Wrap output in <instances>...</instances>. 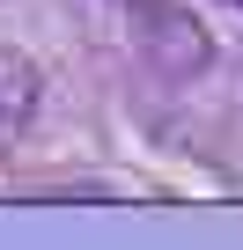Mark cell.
<instances>
[{"label":"cell","mask_w":243,"mask_h":250,"mask_svg":"<svg viewBox=\"0 0 243 250\" xmlns=\"http://www.w3.org/2000/svg\"><path fill=\"white\" fill-rule=\"evenodd\" d=\"M37 110H44V74H37V59L15 52V44H0V140L30 133Z\"/></svg>","instance_id":"obj_1"},{"label":"cell","mask_w":243,"mask_h":250,"mask_svg":"<svg viewBox=\"0 0 243 250\" xmlns=\"http://www.w3.org/2000/svg\"><path fill=\"white\" fill-rule=\"evenodd\" d=\"M126 8H155V0H126Z\"/></svg>","instance_id":"obj_2"},{"label":"cell","mask_w":243,"mask_h":250,"mask_svg":"<svg viewBox=\"0 0 243 250\" xmlns=\"http://www.w3.org/2000/svg\"><path fill=\"white\" fill-rule=\"evenodd\" d=\"M236 8H243V0H236Z\"/></svg>","instance_id":"obj_3"}]
</instances>
